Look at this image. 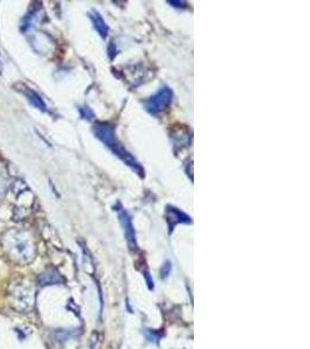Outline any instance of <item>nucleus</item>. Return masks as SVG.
Returning a JSON list of instances; mask_svg holds the SVG:
<instances>
[{"label":"nucleus","mask_w":310,"mask_h":349,"mask_svg":"<svg viewBox=\"0 0 310 349\" xmlns=\"http://www.w3.org/2000/svg\"><path fill=\"white\" fill-rule=\"evenodd\" d=\"M94 134H96V136L101 142L105 143V146L108 147L110 151L114 153L118 157L121 158L125 164L129 165V167L136 171L137 174H142L143 170L139 165V163H137L136 160L116 141L114 130H113L112 126L106 124H97L96 127H94Z\"/></svg>","instance_id":"obj_1"},{"label":"nucleus","mask_w":310,"mask_h":349,"mask_svg":"<svg viewBox=\"0 0 310 349\" xmlns=\"http://www.w3.org/2000/svg\"><path fill=\"white\" fill-rule=\"evenodd\" d=\"M5 248L12 257H15L19 261H29L33 255V246L27 239H24L22 232L13 231L8 232L7 237L4 239Z\"/></svg>","instance_id":"obj_2"},{"label":"nucleus","mask_w":310,"mask_h":349,"mask_svg":"<svg viewBox=\"0 0 310 349\" xmlns=\"http://www.w3.org/2000/svg\"><path fill=\"white\" fill-rule=\"evenodd\" d=\"M172 97H173L172 91L168 87H164L144 103V107H145L146 112H149L150 114H158L159 112L167 109V106L172 102Z\"/></svg>","instance_id":"obj_3"},{"label":"nucleus","mask_w":310,"mask_h":349,"mask_svg":"<svg viewBox=\"0 0 310 349\" xmlns=\"http://www.w3.org/2000/svg\"><path fill=\"white\" fill-rule=\"evenodd\" d=\"M119 213V220L120 223H121L122 229L124 232V237L125 240H127L128 247L130 248V250L136 249L137 244H136V238H135V231L133 227V223H131V219L129 217V214L125 212L124 209L116 210Z\"/></svg>","instance_id":"obj_4"},{"label":"nucleus","mask_w":310,"mask_h":349,"mask_svg":"<svg viewBox=\"0 0 310 349\" xmlns=\"http://www.w3.org/2000/svg\"><path fill=\"white\" fill-rule=\"evenodd\" d=\"M88 17L93 23L94 29L99 33V35L101 38H106L108 35V26H107L106 21L103 20V18L101 17L100 13L96 10H92L90 13H88Z\"/></svg>","instance_id":"obj_5"},{"label":"nucleus","mask_w":310,"mask_h":349,"mask_svg":"<svg viewBox=\"0 0 310 349\" xmlns=\"http://www.w3.org/2000/svg\"><path fill=\"white\" fill-rule=\"evenodd\" d=\"M167 216L168 220L172 222V226H174L176 223H189L192 222L191 218H189L187 214L182 212L180 210L176 209L173 206H168L167 207Z\"/></svg>","instance_id":"obj_6"},{"label":"nucleus","mask_w":310,"mask_h":349,"mask_svg":"<svg viewBox=\"0 0 310 349\" xmlns=\"http://www.w3.org/2000/svg\"><path fill=\"white\" fill-rule=\"evenodd\" d=\"M63 278L56 270H48L43 272L41 276L39 277L40 285H54V284L62 283Z\"/></svg>","instance_id":"obj_7"},{"label":"nucleus","mask_w":310,"mask_h":349,"mask_svg":"<svg viewBox=\"0 0 310 349\" xmlns=\"http://www.w3.org/2000/svg\"><path fill=\"white\" fill-rule=\"evenodd\" d=\"M26 96H27V99L29 100V103L32 104V105L34 107H36V109H40V111H42V112H45V104L44 102L42 100V98L39 96L38 93L36 92H34V91L32 90H29V88H27V91H26Z\"/></svg>","instance_id":"obj_8"},{"label":"nucleus","mask_w":310,"mask_h":349,"mask_svg":"<svg viewBox=\"0 0 310 349\" xmlns=\"http://www.w3.org/2000/svg\"><path fill=\"white\" fill-rule=\"evenodd\" d=\"M143 334H144V336H145L146 341L150 342V344H158L159 335L157 334V333L155 332V330L144 329V330H143Z\"/></svg>","instance_id":"obj_9"},{"label":"nucleus","mask_w":310,"mask_h":349,"mask_svg":"<svg viewBox=\"0 0 310 349\" xmlns=\"http://www.w3.org/2000/svg\"><path fill=\"white\" fill-rule=\"evenodd\" d=\"M171 270H172L171 262L166 261L164 263V265H162V269H161V277L163 278V280H165V278H167L168 276H170Z\"/></svg>","instance_id":"obj_10"},{"label":"nucleus","mask_w":310,"mask_h":349,"mask_svg":"<svg viewBox=\"0 0 310 349\" xmlns=\"http://www.w3.org/2000/svg\"><path fill=\"white\" fill-rule=\"evenodd\" d=\"M6 189H7V182H6L5 178L0 177V198L5 195Z\"/></svg>","instance_id":"obj_11"},{"label":"nucleus","mask_w":310,"mask_h":349,"mask_svg":"<svg viewBox=\"0 0 310 349\" xmlns=\"http://www.w3.org/2000/svg\"><path fill=\"white\" fill-rule=\"evenodd\" d=\"M144 277L146 278V282H148V285H149V289L150 290H153V287H155V285H153V280L151 277H150V274L148 271H145V275H144Z\"/></svg>","instance_id":"obj_12"},{"label":"nucleus","mask_w":310,"mask_h":349,"mask_svg":"<svg viewBox=\"0 0 310 349\" xmlns=\"http://www.w3.org/2000/svg\"><path fill=\"white\" fill-rule=\"evenodd\" d=\"M2 73V63H1V60H0V75Z\"/></svg>","instance_id":"obj_13"}]
</instances>
